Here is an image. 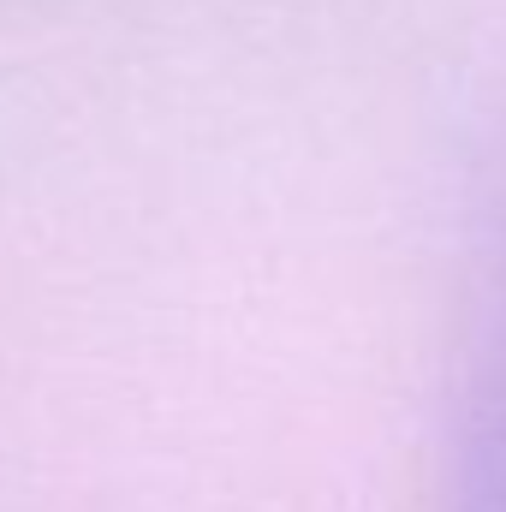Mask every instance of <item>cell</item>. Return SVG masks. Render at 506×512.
I'll list each match as a JSON object with an SVG mask.
<instances>
[{
  "label": "cell",
  "mask_w": 506,
  "mask_h": 512,
  "mask_svg": "<svg viewBox=\"0 0 506 512\" xmlns=\"http://www.w3.org/2000/svg\"><path fill=\"white\" fill-rule=\"evenodd\" d=\"M483 477H477V512H506V364L489 393V423H483Z\"/></svg>",
  "instance_id": "cell-1"
}]
</instances>
